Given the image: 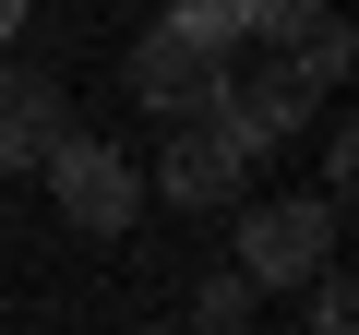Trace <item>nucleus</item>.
I'll return each instance as SVG.
<instances>
[{
  "mask_svg": "<svg viewBox=\"0 0 359 335\" xmlns=\"http://www.w3.org/2000/svg\"><path fill=\"white\" fill-rule=\"evenodd\" d=\"M216 120H228V132H240V144L264 156V144H287L299 120H323V84H311L299 60H276L264 84H240V72H228V96H216Z\"/></svg>",
  "mask_w": 359,
  "mask_h": 335,
  "instance_id": "obj_5",
  "label": "nucleus"
},
{
  "mask_svg": "<svg viewBox=\"0 0 359 335\" xmlns=\"http://www.w3.org/2000/svg\"><path fill=\"white\" fill-rule=\"evenodd\" d=\"M311 13H323V0H252V36H276V48H287Z\"/></svg>",
  "mask_w": 359,
  "mask_h": 335,
  "instance_id": "obj_10",
  "label": "nucleus"
},
{
  "mask_svg": "<svg viewBox=\"0 0 359 335\" xmlns=\"http://www.w3.org/2000/svg\"><path fill=\"white\" fill-rule=\"evenodd\" d=\"M240 323H252V275L228 264V275H204V287H192V335H240Z\"/></svg>",
  "mask_w": 359,
  "mask_h": 335,
  "instance_id": "obj_8",
  "label": "nucleus"
},
{
  "mask_svg": "<svg viewBox=\"0 0 359 335\" xmlns=\"http://www.w3.org/2000/svg\"><path fill=\"white\" fill-rule=\"evenodd\" d=\"M156 335H192V323H156Z\"/></svg>",
  "mask_w": 359,
  "mask_h": 335,
  "instance_id": "obj_13",
  "label": "nucleus"
},
{
  "mask_svg": "<svg viewBox=\"0 0 359 335\" xmlns=\"http://www.w3.org/2000/svg\"><path fill=\"white\" fill-rule=\"evenodd\" d=\"M60 132H72V108H60L48 72H0V180H13V168H36Z\"/></svg>",
  "mask_w": 359,
  "mask_h": 335,
  "instance_id": "obj_6",
  "label": "nucleus"
},
{
  "mask_svg": "<svg viewBox=\"0 0 359 335\" xmlns=\"http://www.w3.org/2000/svg\"><path fill=\"white\" fill-rule=\"evenodd\" d=\"M132 96H144L156 120H204V108L228 96V48H192V36L156 25V36L132 48Z\"/></svg>",
  "mask_w": 359,
  "mask_h": 335,
  "instance_id": "obj_4",
  "label": "nucleus"
},
{
  "mask_svg": "<svg viewBox=\"0 0 359 335\" xmlns=\"http://www.w3.org/2000/svg\"><path fill=\"white\" fill-rule=\"evenodd\" d=\"M311 335H359V311H347V275H335V264L311 275Z\"/></svg>",
  "mask_w": 359,
  "mask_h": 335,
  "instance_id": "obj_9",
  "label": "nucleus"
},
{
  "mask_svg": "<svg viewBox=\"0 0 359 335\" xmlns=\"http://www.w3.org/2000/svg\"><path fill=\"white\" fill-rule=\"evenodd\" d=\"M347 168H359V144H347V120H323V192L347 204Z\"/></svg>",
  "mask_w": 359,
  "mask_h": 335,
  "instance_id": "obj_11",
  "label": "nucleus"
},
{
  "mask_svg": "<svg viewBox=\"0 0 359 335\" xmlns=\"http://www.w3.org/2000/svg\"><path fill=\"white\" fill-rule=\"evenodd\" d=\"M168 36H192V48H240V36H252V0H168Z\"/></svg>",
  "mask_w": 359,
  "mask_h": 335,
  "instance_id": "obj_7",
  "label": "nucleus"
},
{
  "mask_svg": "<svg viewBox=\"0 0 359 335\" xmlns=\"http://www.w3.org/2000/svg\"><path fill=\"white\" fill-rule=\"evenodd\" d=\"M252 168H264V156H252V144H240V132L204 108V120H168L156 192H168V204H240V192H252Z\"/></svg>",
  "mask_w": 359,
  "mask_h": 335,
  "instance_id": "obj_3",
  "label": "nucleus"
},
{
  "mask_svg": "<svg viewBox=\"0 0 359 335\" xmlns=\"http://www.w3.org/2000/svg\"><path fill=\"white\" fill-rule=\"evenodd\" d=\"M36 168H48V204H60L84 240H120V228L144 216V180H132V156H120V144H96V132H60Z\"/></svg>",
  "mask_w": 359,
  "mask_h": 335,
  "instance_id": "obj_2",
  "label": "nucleus"
},
{
  "mask_svg": "<svg viewBox=\"0 0 359 335\" xmlns=\"http://www.w3.org/2000/svg\"><path fill=\"white\" fill-rule=\"evenodd\" d=\"M323 264H335V192L240 204V275H252V287H311Z\"/></svg>",
  "mask_w": 359,
  "mask_h": 335,
  "instance_id": "obj_1",
  "label": "nucleus"
},
{
  "mask_svg": "<svg viewBox=\"0 0 359 335\" xmlns=\"http://www.w3.org/2000/svg\"><path fill=\"white\" fill-rule=\"evenodd\" d=\"M13 36H25V0H0V48H13Z\"/></svg>",
  "mask_w": 359,
  "mask_h": 335,
  "instance_id": "obj_12",
  "label": "nucleus"
},
{
  "mask_svg": "<svg viewBox=\"0 0 359 335\" xmlns=\"http://www.w3.org/2000/svg\"><path fill=\"white\" fill-rule=\"evenodd\" d=\"M240 335H252V323H240Z\"/></svg>",
  "mask_w": 359,
  "mask_h": 335,
  "instance_id": "obj_14",
  "label": "nucleus"
}]
</instances>
